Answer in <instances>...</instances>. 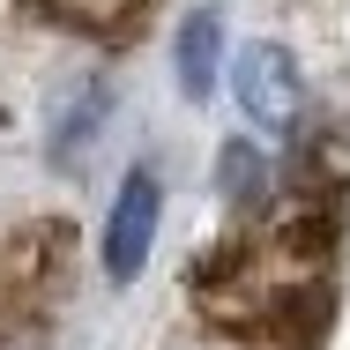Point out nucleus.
<instances>
[{"mask_svg": "<svg viewBox=\"0 0 350 350\" xmlns=\"http://www.w3.org/2000/svg\"><path fill=\"white\" fill-rule=\"evenodd\" d=\"M105 105H112V90L90 75V82H75V97L60 105V120H53V164H68V157H82L90 142H97V127H105Z\"/></svg>", "mask_w": 350, "mask_h": 350, "instance_id": "obj_7", "label": "nucleus"}, {"mask_svg": "<svg viewBox=\"0 0 350 350\" xmlns=\"http://www.w3.org/2000/svg\"><path fill=\"white\" fill-rule=\"evenodd\" d=\"M15 8L60 38H82V45H127L157 15V0H15Z\"/></svg>", "mask_w": 350, "mask_h": 350, "instance_id": "obj_4", "label": "nucleus"}, {"mask_svg": "<svg viewBox=\"0 0 350 350\" xmlns=\"http://www.w3.org/2000/svg\"><path fill=\"white\" fill-rule=\"evenodd\" d=\"M157 209H164V194H157L149 172H135V179L112 194V224H105V276L112 283L142 276V261H149V246H157Z\"/></svg>", "mask_w": 350, "mask_h": 350, "instance_id": "obj_5", "label": "nucleus"}, {"mask_svg": "<svg viewBox=\"0 0 350 350\" xmlns=\"http://www.w3.org/2000/svg\"><path fill=\"white\" fill-rule=\"evenodd\" d=\"M231 97H239L246 127L269 142V149L306 135V82H298L291 45H276V38H261V45H246L231 60Z\"/></svg>", "mask_w": 350, "mask_h": 350, "instance_id": "obj_3", "label": "nucleus"}, {"mask_svg": "<svg viewBox=\"0 0 350 350\" xmlns=\"http://www.w3.org/2000/svg\"><path fill=\"white\" fill-rule=\"evenodd\" d=\"M216 60H224V15L216 8H194L187 23H179V90L202 105L216 90Z\"/></svg>", "mask_w": 350, "mask_h": 350, "instance_id": "obj_6", "label": "nucleus"}, {"mask_svg": "<svg viewBox=\"0 0 350 350\" xmlns=\"http://www.w3.org/2000/svg\"><path fill=\"white\" fill-rule=\"evenodd\" d=\"M216 187L224 224L187 261L202 328L246 350H328L350 261V142L298 135L276 157L231 142Z\"/></svg>", "mask_w": 350, "mask_h": 350, "instance_id": "obj_1", "label": "nucleus"}, {"mask_svg": "<svg viewBox=\"0 0 350 350\" xmlns=\"http://www.w3.org/2000/svg\"><path fill=\"white\" fill-rule=\"evenodd\" d=\"M60 276H68V224H30L0 239V350H38Z\"/></svg>", "mask_w": 350, "mask_h": 350, "instance_id": "obj_2", "label": "nucleus"}]
</instances>
